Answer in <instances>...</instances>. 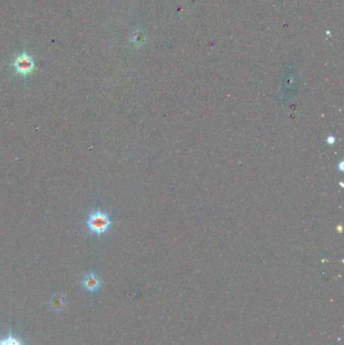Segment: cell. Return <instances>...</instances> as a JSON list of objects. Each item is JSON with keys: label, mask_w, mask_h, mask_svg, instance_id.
I'll return each mask as SVG.
<instances>
[{"label": "cell", "mask_w": 344, "mask_h": 345, "mask_svg": "<svg viewBox=\"0 0 344 345\" xmlns=\"http://www.w3.org/2000/svg\"><path fill=\"white\" fill-rule=\"evenodd\" d=\"M101 284H102V282H101L100 278L94 273L87 274L83 278V281H82L83 288L89 292L98 291L101 287Z\"/></svg>", "instance_id": "obj_3"}, {"label": "cell", "mask_w": 344, "mask_h": 345, "mask_svg": "<svg viewBox=\"0 0 344 345\" xmlns=\"http://www.w3.org/2000/svg\"><path fill=\"white\" fill-rule=\"evenodd\" d=\"M0 345H24V343L20 338L8 333L4 337L0 338Z\"/></svg>", "instance_id": "obj_5"}, {"label": "cell", "mask_w": 344, "mask_h": 345, "mask_svg": "<svg viewBox=\"0 0 344 345\" xmlns=\"http://www.w3.org/2000/svg\"><path fill=\"white\" fill-rule=\"evenodd\" d=\"M12 67L21 77H27L36 70V63L34 58L26 52L17 56L12 62Z\"/></svg>", "instance_id": "obj_2"}, {"label": "cell", "mask_w": 344, "mask_h": 345, "mask_svg": "<svg viewBox=\"0 0 344 345\" xmlns=\"http://www.w3.org/2000/svg\"><path fill=\"white\" fill-rule=\"evenodd\" d=\"M339 170H340L341 172H343V162H341L339 163Z\"/></svg>", "instance_id": "obj_7"}, {"label": "cell", "mask_w": 344, "mask_h": 345, "mask_svg": "<svg viewBox=\"0 0 344 345\" xmlns=\"http://www.w3.org/2000/svg\"><path fill=\"white\" fill-rule=\"evenodd\" d=\"M335 142H336V139L334 137H332V136L328 137V139H327V143L328 144H334Z\"/></svg>", "instance_id": "obj_6"}, {"label": "cell", "mask_w": 344, "mask_h": 345, "mask_svg": "<svg viewBox=\"0 0 344 345\" xmlns=\"http://www.w3.org/2000/svg\"><path fill=\"white\" fill-rule=\"evenodd\" d=\"M86 223H87L88 229L92 233L98 235L106 233L111 226V221L109 216L106 213L100 211V210H96V211H93L90 215H89Z\"/></svg>", "instance_id": "obj_1"}, {"label": "cell", "mask_w": 344, "mask_h": 345, "mask_svg": "<svg viewBox=\"0 0 344 345\" xmlns=\"http://www.w3.org/2000/svg\"><path fill=\"white\" fill-rule=\"evenodd\" d=\"M67 305L66 297L61 294H56L55 296L52 297L51 300V307L56 310V311H62Z\"/></svg>", "instance_id": "obj_4"}]
</instances>
